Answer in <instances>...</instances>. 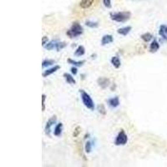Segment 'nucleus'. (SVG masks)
<instances>
[{"label":"nucleus","instance_id":"obj_30","mask_svg":"<svg viewBox=\"0 0 167 167\" xmlns=\"http://www.w3.org/2000/svg\"><path fill=\"white\" fill-rule=\"evenodd\" d=\"M71 73L74 74V75H76L77 74V73H78V69L75 68V67H73V68H71Z\"/></svg>","mask_w":167,"mask_h":167},{"label":"nucleus","instance_id":"obj_4","mask_svg":"<svg viewBox=\"0 0 167 167\" xmlns=\"http://www.w3.org/2000/svg\"><path fill=\"white\" fill-rule=\"evenodd\" d=\"M128 141V137L124 130H120L115 139V145H124Z\"/></svg>","mask_w":167,"mask_h":167},{"label":"nucleus","instance_id":"obj_26","mask_svg":"<svg viewBox=\"0 0 167 167\" xmlns=\"http://www.w3.org/2000/svg\"><path fill=\"white\" fill-rule=\"evenodd\" d=\"M81 132V128L80 127V126H77L75 129H74V134H73V136H74V137H77V136H79Z\"/></svg>","mask_w":167,"mask_h":167},{"label":"nucleus","instance_id":"obj_15","mask_svg":"<svg viewBox=\"0 0 167 167\" xmlns=\"http://www.w3.org/2000/svg\"><path fill=\"white\" fill-rule=\"evenodd\" d=\"M63 130V124L62 123H59L55 126V129L54 130V135L55 136H60L62 135Z\"/></svg>","mask_w":167,"mask_h":167},{"label":"nucleus","instance_id":"obj_29","mask_svg":"<svg viewBox=\"0 0 167 167\" xmlns=\"http://www.w3.org/2000/svg\"><path fill=\"white\" fill-rule=\"evenodd\" d=\"M45 99H46V95H45V94H43V95H42V105H43V108H42V110H43V111H44V110H45V105H44Z\"/></svg>","mask_w":167,"mask_h":167},{"label":"nucleus","instance_id":"obj_3","mask_svg":"<svg viewBox=\"0 0 167 167\" xmlns=\"http://www.w3.org/2000/svg\"><path fill=\"white\" fill-rule=\"evenodd\" d=\"M80 94L81 99H82V102L85 105V106L87 107L88 109H89L90 110H94V103L93 99H91V97L89 96V94H87L84 90H80Z\"/></svg>","mask_w":167,"mask_h":167},{"label":"nucleus","instance_id":"obj_16","mask_svg":"<svg viewBox=\"0 0 167 167\" xmlns=\"http://www.w3.org/2000/svg\"><path fill=\"white\" fill-rule=\"evenodd\" d=\"M85 54V47L82 46V45L79 46V47L76 49L75 52H74V55L78 56V57L83 56Z\"/></svg>","mask_w":167,"mask_h":167},{"label":"nucleus","instance_id":"obj_21","mask_svg":"<svg viewBox=\"0 0 167 167\" xmlns=\"http://www.w3.org/2000/svg\"><path fill=\"white\" fill-rule=\"evenodd\" d=\"M152 38H153V36L150 33H145V34L141 35V39L144 40L145 42H149L150 40L152 39Z\"/></svg>","mask_w":167,"mask_h":167},{"label":"nucleus","instance_id":"obj_18","mask_svg":"<svg viewBox=\"0 0 167 167\" xmlns=\"http://www.w3.org/2000/svg\"><path fill=\"white\" fill-rule=\"evenodd\" d=\"M85 60H82V61H75V60H73L71 59H68V63L70 64H73L74 66H76V67H80L82 66L84 64H85Z\"/></svg>","mask_w":167,"mask_h":167},{"label":"nucleus","instance_id":"obj_5","mask_svg":"<svg viewBox=\"0 0 167 167\" xmlns=\"http://www.w3.org/2000/svg\"><path fill=\"white\" fill-rule=\"evenodd\" d=\"M56 121H57V117L55 115V116H52V117L50 118V119L46 122V124H45V133H46V135L50 136L51 127L55 124Z\"/></svg>","mask_w":167,"mask_h":167},{"label":"nucleus","instance_id":"obj_25","mask_svg":"<svg viewBox=\"0 0 167 167\" xmlns=\"http://www.w3.org/2000/svg\"><path fill=\"white\" fill-rule=\"evenodd\" d=\"M98 111H99V113H100L101 115H105V113H106L105 106H104L103 105H98Z\"/></svg>","mask_w":167,"mask_h":167},{"label":"nucleus","instance_id":"obj_17","mask_svg":"<svg viewBox=\"0 0 167 167\" xmlns=\"http://www.w3.org/2000/svg\"><path fill=\"white\" fill-rule=\"evenodd\" d=\"M111 64H112V65H113V66H114L115 68H119V67H120V65H121V63H120L119 59L118 57H116V56L112 57Z\"/></svg>","mask_w":167,"mask_h":167},{"label":"nucleus","instance_id":"obj_24","mask_svg":"<svg viewBox=\"0 0 167 167\" xmlns=\"http://www.w3.org/2000/svg\"><path fill=\"white\" fill-rule=\"evenodd\" d=\"M91 150H92V144L90 141H87L85 144V150L86 153H90L91 152Z\"/></svg>","mask_w":167,"mask_h":167},{"label":"nucleus","instance_id":"obj_22","mask_svg":"<svg viewBox=\"0 0 167 167\" xmlns=\"http://www.w3.org/2000/svg\"><path fill=\"white\" fill-rule=\"evenodd\" d=\"M66 46H67V43H65V42H57L55 49L57 51H60V50H62L63 49H64Z\"/></svg>","mask_w":167,"mask_h":167},{"label":"nucleus","instance_id":"obj_6","mask_svg":"<svg viewBox=\"0 0 167 167\" xmlns=\"http://www.w3.org/2000/svg\"><path fill=\"white\" fill-rule=\"evenodd\" d=\"M97 83H98V85H99V86L100 87V88H102V89H106L107 87L110 85V79H108V78L101 77V78H99V79H98Z\"/></svg>","mask_w":167,"mask_h":167},{"label":"nucleus","instance_id":"obj_11","mask_svg":"<svg viewBox=\"0 0 167 167\" xmlns=\"http://www.w3.org/2000/svg\"><path fill=\"white\" fill-rule=\"evenodd\" d=\"M159 34H160L164 39L167 40V25H161L160 29H159Z\"/></svg>","mask_w":167,"mask_h":167},{"label":"nucleus","instance_id":"obj_7","mask_svg":"<svg viewBox=\"0 0 167 167\" xmlns=\"http://www.w3.org/2000/svg\"><path fill=\"white\" fill-rule=\"evenodd\" d=\"M94 3V0H81L80 2V6L84 9H86L92 6Z\"/></svg>","mask_w":167,"mask_h":167},{"label":"nucleus","instance_id":"obj_23","mask_svg":"<svg viewBox=\"0 0 167 167\" xmlns=\"http://www.w3.org/2000/svg\"><path fill=\"white\" fill-rule=\"evenodd\" d=\"M85 24L89 28H92V29H95V28H98L99 27V24L97 22H93V21H89L88 20L85 22Z\"/></svg>","mask_w":167,"mask_h":167},{"label":"nucleus","instance_id":"obj_2","mask_svg":"<svg viewBox=\"0 0 167 167\" xmlns=\"http://www.w3.org/2000/svg\"><path fill=\"white\" fill-rule=\"evenodd\" d=\"M83 32H84L83 27H82L79 23L74 22V23H73L72 26L70 27V29H68V31L66 32V34H67L70 38H73L80 36L81 34H83Z\"/></svg>","mask_w":167,"mask_h":167},{"label":"nucleus","instance_id":"obj_27","mask_svg":"<svg viewBox=\"0 0 167 167\" xmlns=\"http://www.w3.org/2000/svg\"><path fill=\"white\" fill-rule=\"evenodd\" d=\"M103 3L106 8H111V0H103Z\"/></svg>","mask_w":167,"mask_h":167},{"label":"nucleus","instance_id":"obj_12","mask_svg":"<svg viewBox=\"0 0 167 167\" xmlns=\"http://www.w3.org/2000/svg\"><path fill=\"white\" fill-rule=\"evenodd\" d=\"M160 49V43H158L157 40H154L152 43H150V51L151 53H155L157 52L158 50Z\"/></svg>","mask_w":167,"mask_h":167},{"label":"nucleus","instance_id":"obj_14","mask_svg":"<svg viewBox=\"0 0 167 167\" xmlns=\"http://www.w3.org/2000/svg\"><path fill=\"white\" fill-rule=\"evenodd\" d=\"M64 80H66V82H67L68 84H69V85H74V84H76V81H75L74 77H73L71 74L64 73Z\"/></svg>","mask_w":167,"mask_h":167},{"label":"nucleus","instance_id":"obj_10","mask_svg":"<svg viewBox=\"0 0 167 167\" xmlns=\"http://www.w3.org/2000/svg\"><path fill=\"white\" fill-rule=\"evenodd\" d=\"M108 104L109 105L112 107V108H116L119 105V97H114V98H111V99H108Z\"/></svg>","mask_w":167,"mask_h":167},{"label":"nucleus","instance_id":"obj_19","mask_svg":"<svg viewBox=\"0 0 167 167\" xmlns=\"http://www.w3.org/2000/svg\"><path fill=\"white\" fill-rule=\"evenodd\" d=\"M54 64H55V60H54V59H44L42 63V67L46 68V67L53 65Z\"/></svg>","mask_w":167,"mask_h":167},{"label":"nucleus","instance_id":"obj_13","mask_svg":"<svg viewBox=\"0 0 167 167\" xmlns=\"http://www.w3.org/2000/svg\"><path fill=\"white\" fill-rule=\"evenodd\" d=\"M131 29H132V28H131L130 26H127V27H124V28L119 29L117 30V33L119 34H121V35H123V36H125V35H127V34L130 33Z\"/></svg>","mask_w":167,"mask_h":167},{"label":"nucleus","instance_id":"obj_28","mask_svg":"<svg viewBox=\"0 0 167 167\" xmlns=\"http://www.w3.org/2000/svg\"><path fill=\"white\" fill-rule=\"evenodd\" d=\"M48 43H49V38H48V37H47V36H43V38H42V45L44 47Z\"/></svg>","mask_w":167,"mask_h":167},{"label":"nucleus","instance_id":"obj_9","mask_svg":"<svg viewBox=\"0 0 167 167\" xmlns=\"http://www.w3.org/2000/svg\"><path fill=\"white\" fill-rule=\"evenodd\" d=\"M60 68V66H59V65H55V66H54L53 68H50L49 69H47V70H45L44 72L43 73V77H48V76H50L52 74H54V73H55L57 70H59Z\"/></svg>","mask_w":167,"mask_h":167},{"label":"nucleus","instance_id":"obj_20","mask_svg":"<svg viewBox=\"0 0 167 167\" xmlns=\"http://www.w3.org/2000/svg\"><path fill=\"white\" fill-rule=\"evenodd\" d=\"M56 43H57V41L52 40V41H50V42H49V43H47V44L44 46V48H45L47 50H54V49H55L56 48Z\"/></svg>","mask_w":167,"mask_h":167},{"label":"nucleus","instance_id":"obj_8","mask_svg":"<svg viewBox=\"0 0 167 167\" xmlns=\"http://www.w3.org/2000/svg\"><path fill=\"white\" fill-rule=\"evenodd\" d=\"M114 41V38L110 34H105L102 37L101 39V44L103 46H105L106 44H109V43H111Z\"/></svg>","mask_w":167,"mask_h":167},{"label":"nucleus","instance_id":"obj_1","mask_svg":"<svg viewBox=\"0 0 167 167\" xmlns=\"http://www.w3.org/2000/svg\"><path fill=\"white\" fill-rule=\"evenodd\" d=\"M110 16L113 21H115L118 23H124L130 19L131 13L130 12L110 13Z\"/></svg>","mask_w":167,"mask_h":167}]
</instances>
